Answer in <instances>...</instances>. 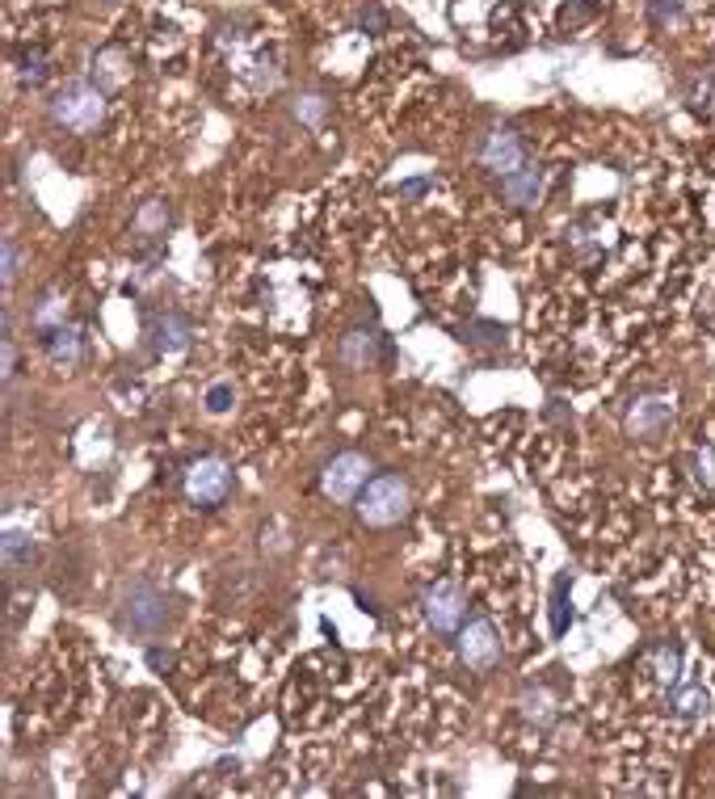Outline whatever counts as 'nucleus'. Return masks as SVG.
<instances>
[{
    "label": "nucleus",
    "mask_w": 715,
    "mask_h": 799,
    "mask_svg": "<svg viewBox=\"0 0 715 799\" xmlns=\"http://www.w3.org/2000/svg\"><path fill=\"white\" fill-rule=\"evenodd\" d=\"M168 619H173L168 598L156 585H147V581H131V585H123V593H118V610H114L118 631L135 635V640H156V635L168 627Z\"/></svg>",
    "instance_id": "obj_1"
},
{
    "label": "nucleus",
    "mask_w": 715,
    "mask_h": 799,
    "mask_svg": "<svg viewBox=\"0 0 715 799\" xmlns=\"http://www.w3.org/2000/svg\"><path fill=\"white\" fill-rule=\"evenodd\" d=\"M46 114H51V123L63 126L68 135H93V131L105 123V89H97V84L89 81L63 84L60 93L46 102Z\"/></svg>",
    "instance_id": "obj_2"
},
{
    "label": "nucleus",
    "mask_w": 715,
    "mask_h": 799,
    "mask_svg": "<svg viewBox=\"0 0 715 799\" xmlns=\"http://www.w3.org/2000/svg\"><path fill=\"white\" fill-rule=\"evenodd\" d=\"M357 518L366 526H396L408 518V509H413V488L408 480H400V476H371L366 488L357 492Z\"/></svg>",
    "instance_id": "obj_3"
},
{
    "label": "nucleus",
    "mask_w": 715,
    "mask_h": 799,
    "mask_svg": "<svg viewBox=\"0 0 715 799\" xmlns=\"http://www.w3.org/2000/svg\"><path fill=\"white\" fill-rule=\"evenodd\" d=\"M231 488H236V476H231V467L224 459L207 455V459L189 463L186 497L198 505V509H219V505L231 497Z\"/></svg>",
    "instance_id": "obj_4"
},
{
    "label": "nucleus",
    "mask_w": 715,
    "mask_h": 799,
    "mask_svg": "<svg viewBox=\"0 0 715 799\" xmlns=\"http://www.w3.org/2000/svg\"><path fill=\"white\" fill-rule=\"evenodd\" d=\"M673 421H677V404H673L670 396H661V392H644V396H635L628 404V417H623V425H628L631 438L656 442V438H665V434H670Z\"/></svg>",
    "instance_id": "obj_5"
},
{
    "label": "nucleus",
    "mask_w": 715,
    "mask_h": 799,
    "mask_svg": "<svg viewBox=\"0 0 715 799\" xmlns=\"http://www.w3.org/2000/svg\"><path fill=\"white\" fill-rule=\"evenodd\" d=\"M476 160H480L484 173H493L497 181L509 177L514 168L526 165V144L518 131H509V126H493V131H484L480 144H476Z\"/></svg>",
    "instance_id": "obj_6"
},
{
    "label": "nucleus",
    "mask_w": 715,
    "mask_h": 799,
    "mask_svg": "<svg viewBox=\"0 0 715 799\" xmlns=\"http://www.w3.org/2000/svg\"><path fill=\"white\" fill-rule=\"evenodd\" d=\"M421 614H425V623L438 635H459L463 614H467V598H463V589L455 581H434L421 593Z\"/></svg>",
    "instance_id": "obj_7"
},
{
    "label": "nucleus",
    "mask_w": 715,
    "mask_h": 799,
    "mask_svg": "<svg viewBox=\"0 0 715 799\" xmlns=\"http://www.w3.org/2000/svg\"><path fill=\"white\" fill-rule=\"evenodd\" d=\"M371 459L362 455V450H341V455H333V463L324 467V476H320V484H324V492L333 497V501L350 505L357 501V492L366 488V480H371Z\"/></svg>",
    "instance_id": "obj_8"
},
{
    "label": "nucleus",
    "mask_w": 715,
    "mask_h": 799,
    "mask_svg": "<svg viewBox=\"0 0 715 799\" xmlns=\"http://www.w3.org/2000/svg\"><path fill=\"white\" fill-rule=\"evenodd\" d=\"M459 661L472 673H488L501 661V635L488 619H472L467 627H459Z\"/></svg>",
    "instance_id": "obj_9"
},
{
    "label": "nucleus",
    "mask_w": 715,
    "mask_h": 799,
    "mask_svg": "<svg viewBox=\"0 0 715 799\" xmlns=\"http://www.w3.org/2000/svg\"><path fill=\"white\" fill-rule=\"evenodd\" d=\"M379 354L392 357V345H387V336L379 333L375 324L366 329V324H354L350 333L341 336V345H336V357L350 366V371H371L379 362Z\"/></svg>",
    "instance_id": "obj_10"
},
{
    "label": "nucleus",
    "mask_w": 715,
    "mask_h": 799,
    "mask_svg": "<svg viewBox=\"0 0 715 799\" xmlns=\"http://www.w3.org/2000/svg\"><path fill=\"white\" fill-rule=\"evenodd\" d=\"M147 336H152L156 354H186L194 341V324L182 312H156L147 320Z\"/></svg>",
    "instance_id": "obj_11"
},
{
    "label": "nucleus",
    "mask_w": 715,
    "mask_h": 799,
    "mask_svg": "<svg viewBox=\"0 0 715 799\" xmlns=\"http://www.w3.org/2000/svg\"><path fill=\"white\" fill-rule=\"evenodd\" d=\"M539 194H543V165H535V160H526L522 168H514L509 177H501V198L509 207H535L539 203Z\"/></svg>",
    "instance_id": "obj_12"
},
{
    "label": "nucleus",
    "mask_w": 715,
    "mask_h": 799,
    "mask_svg": "<svg viewBox=\"0 0 715 799\" xmlns=\"http://www.w3.org/2000/svg\"><path fill=\"white\" fill-rule=\"evenodd\" d=\"M42 341H46V354H51V362H55L60 371H76V366H81L84 345H81V333H76V329L60 324V329H51Z\"/></svg>",
    "instance_id": "obj_13"
},
{
    "label": "nucleus",
    "mask_w": 715,
    "mask_h": 799,
    "mask_svg": "<svg viewBox=\"0 0 715 799\" xmlns=\"http://www.w3.org/2000/svg\"><path fill=\"white\" fill-rule=\"evenodd\" d=\"M173 224V210H168L165 198H147L144 207L135 210V219H131V231L139 236V240H160Z\"/></svg>",
    "instance_id": "obj_14"
},
{
    "label": "nucleus",
    "mask_w": 715,
    "mask_h": 799,
    "mask_svg": "<svg viewBox=\"0 0 715 799\" xmlns=\"http://www.w3.org/2000/svg\"><path fill=\"white\" fill-rule=\"evenodd\" d=\"M712 707V694L703 682H686V686H670V712L677 719H698V715H707Z\"/></svg>",
    "instance_id": "obj_15"
},
{
    "label": "nucleus",
    "mask_w": 715,
    "mask_h": 799,
    "mask_svg": "<svg viewBox=\"0 0 715 799\" xmlns=\"http://www.w3.org/2000/svg\"><path fill=\"white\" fill-rule=\"evenodd\" d=\"M0 556H4V572H9V577H13L18 568H30V560H34V535L21 530V526H9L4 539H0Z\"/></svg>",
    "instance_id": "obj_16"
},
{
    "label": "nucleus",
    "mask_w": 715,
    "mask_h": 799,
    "mask_svg": "<svg viewBox=\"0 0 715 799\" xmlns=\"http://www.w3.org/2000/svg\"><path fill=\"white\" fill-rule=\"evenodd\" d=\"M572 572H560L556 577V585H551V606H547V619H551V635L560 640V635H568V627H572Z\"/></svg>",
    "instance_id": "obj_17"
},
{
    "label": "nucleus",
    "mask_w": 715,
    "mask_h": 799,
    "mask_svg": "<svg viewBox=\"0 0 715 799\" xmlns=\"http://www.w3.org/2000/svg\"><path fill=\"white\" fill-rule=\"evenodd\" d=\"M649 670H652V677H656V682L677 686V677H682V644H673V640L652 644V648H649Z\"/></svg>",
    "instance_id": "obj_18"
},
{
    "label": "nucleus",
    "mask_w": 715,
    "mask_h": 799,
    "mask_svg": "<svg viewBox=\"0 0 715 799\" xmlns=\"http://www.w3.org/2000/svg\"><path fill=\"white\" fill-rule=\"evenodd\" d=\"M123 81H126V55L118 46H102V51L93 55V84L110 93V89H118Z\"/></svg>",
    "instance_id": "obj_19"
},
{
    "label": "nucleus",
    "mask_w": 715,
    "mask_h": 799,
    "mask_svg": "<svg viewBox=\"0 0 715 799\" xmlns=\"http://www.w3.org/2000/svg\"><path fill=\"white\" fill-rule=\"evenodd\" d=\"M518 707H522L526 724H535V728H551L556 724V698H551V691L547 686H530V691H522V698H518Z\"/></svg>",
    "instance_id": "obj_20"
},
{
    "label": "nucleus",
    "mask_w": 715,
    "mask_h": 799,
    "mask_svg": "<svg viewBox=\"0 0 715 799\" xmlns=\"http://www.w3.org/2000/svg\"><path fill=\"white\" fill-rule=\"evenodd\" d=\"M18 81L25 84V89H42V84L51 81V63H46V55H42L39 46L18 51Z\"/></svg>",
    "instance_id": "obj_21"
},
{
    "label": "nucleus",
    "mask_w": 715,
    "mask_h": 799,
    "mask_svg": "<svg viewBox=\"0 0 715 799\" xmlns=\"http://www.w3.org/2000/svg\"><path fill=\"white\" fill-rule=\"evenodd\" d=\"M291 114H294V123H303V126H324V118H329V97L324 93H315V89H308V93H299L291 102Z\"/></svg>",
    "instance_id": "obj_22"
},
{
    "label": "nucleus",
    "mask_w": 715,
    "mask_h": 799,
    "mask_svg": "<svg viewBox=\"0 0 715 799\" xmlns=\"http://www.w3.org/2000/svg\"><path fill=\"white\" fill-rule=\"evenodd\" d=\"M30 324H34V329H39L42 336L51 333V329H60L63 324V299L55 291H46L39 299V308H34V312H30Z\"/></svg>",
    "instance_id": "obj_23"
},
{
    "label": "nucleus",
    "mask_w": 715,
    "mask_h": 799,
    "mask_svg": "<svg viewBox=\"0 0 715 799\" xmlns=\"http://www.w3.org/2000/svg\"><path fill=\"white\" fill-rule=\"evenodd\" d=\"M649 21L656 30H670L686 21V0H649Z\"/></svg>",
    "instance_id": "obj_24"
},
{
    "label": "nucleus",
    "mask_w": 715,
    "mask_h": 799,
    "mask_svg": "<svg viewBox=\"0 0 715 799\" xmlns=\"http://www.w3.org/2000/svg\"><path fill=\"white\" fill-rule=\"evenodd\" d=\"M459 341H467V345H505V324H493V320H472V324L463 329Z\"/></svg>",
    "instance_id": "obj_25"
},
{
    "label": "nucleus",
    "mask_w": 715,
    "mask_h": 799,
    "mask_svg": "<svg viewBox=\"0 0 715 799\" xmlns=\"http://www.w3.org/2000/svg\"><path fill=\"white\" fill-rule=\"evenodd\" d=\"M593 18H598V0H564V4H560V25H564V30L589 25Z\"/></svg>",
    "instance_id": "obj_26"
},
{
    "label": "nucleus",
    "mask_w": 715,
    "mask_h": 799,
    "mask_svg": "<svg viewBox=\"0 0 715 799\" xmlns=\"http://www.w3.org/2000/svg\"><path fill=\"white\" fill-rule=\"evenodd\" d=\"M0 375L4 383L18 375V345H13V320L4 315V336H0Z\"/></svg>",
    "instance_id": "obj_27"
},
{
    "label": "nucleus",
    "mask_w": 715,
    "mask_h": 799,
    "mask_svg": "<svg viewBox=\"0 0 715 799\" xmlns=\"http://www.w3.org/2000/svg\"><path fill=\"white\" fill-rule=\"evenodd\" d=\"M21 266H25V252L13 236H4V287H13L21 278Z\"/></svg>",
    "instance_id": "obj_28"
},
{
    "label": "nucleus",
    "mask_w": 715,
    "mask_h": 799,
    "mask_svg": "<svg viewBox=\"0 0 715 799\" xmlns=\"http://www.w3.org/2000/svg\"><path fill=\"white\" fill-rule=\"evenodd\" d=\"M694 476H698V484H703V488H712V492H715V442L698 450V459H694Z\"/></svg>",
    "instance_id": "obj_29"
},
{
    "label": "nucleus",
    "mask_w": 715,
    "mask_h": 799,
    "mask_svg": "<svg viewBox=\"0 0 715 799\" xmlns=\"http://www.w3.org/2000/svg\"><path fill=\"white\" fill-rule=\"evenodd\" d=\"M231 400H236V392H231V383H215V387H210V392H207V413H215V417H219V413H228V408H231Z\"/></svg>",
    "instance_id": "obj_30"
},
{
    "label": "nucleus",
    "mask_w": 715,
    "mask_h": 799,
    "mask_svg": "<svg viewBox=\"0 0 715 799\" xmlns=\"http://www.w3.org/2000/svg\"><path fill=\"white\" fill-rule=\"evenodd\" d=\"M357 25H362L366 34H387V13H383L379 4H366V9L357 13Z\"/></svg>",
    "instance_id": "obj_31"
},
{
    "label": "nucleus",
    "mask_w": 715,
    "mask_h": 799,
    "mask_svg": "<svg viewBox=\"0 0 715 799\" xmlns=\"http://www.w3.org/2000/svg\"><path fill=\"white\" fill-rule=\"evenodd\" d=\"M429 189H434V177H413V181H400V198H413V203H417Z\"/></svg>",
    "instance_id": "obj_32"
},
{
    "label": "nucleus",
    "mask_w": 715,
    "mask_h": 799,
    "mask_svg": "<svg viewBox=\"0 0 715 799\" xmlns=\"http://www.w3.org/2000/svg\"><path fill=\"white\" fill-rule=\"evenodd\" d=\"M147 665H152L156 673H168V670H173V652H168V648H147Z\"/></svg>",
    "instance_id": "obj_33"
}]
</instances>
